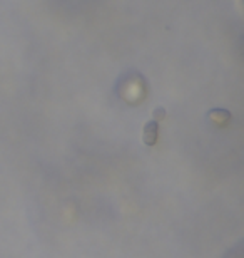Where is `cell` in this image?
<instances>
[{"label":"cell","mask_w":244,"mask_h":258,"mask_svg":"<svg viewBox=\"0 0 244 258\" xmlns=\"http://www.w3.org/2000/svg\"><path fill=\"white\" fill-rule=\"evenodd\" d=\"M157 136H159V121H155V119L147 121L146 126H144V133H142L144 144L154 146L155 141H157Z\"/></svg>","instance_id":"6da1fadb"}]
</instances>
